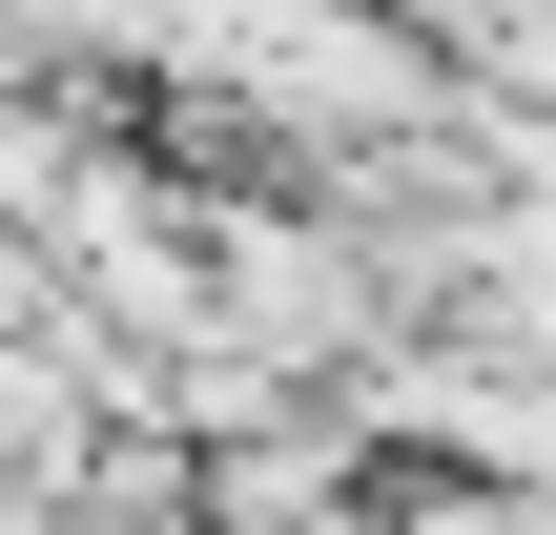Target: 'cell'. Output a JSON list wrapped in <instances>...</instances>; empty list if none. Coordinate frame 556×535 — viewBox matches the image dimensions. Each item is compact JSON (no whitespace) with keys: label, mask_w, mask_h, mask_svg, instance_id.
<instances>
[{"label":"cell","mask_w":556,"mask_h":535,"mask_svg":"<svg viewBox=\"0 0 556 535\" xmlns=\"http://www.w3.org/2000/svg\"><path fill=\"white\" fill-rule=\"evenodd\" d=\"M186 41H206V62H248V82H268L289 124H392V103H413V41H392V21H309V0H206Z\"/></svg>","instance_id":"6da1fadb"},{"label":"cell","mask_w":556,"mask_h":535,"mask_svg":"<svg viewBox=\"0 0 556 535\" xmlns=\"http://www.w3.org/2000/svg\"><path fill=\"white\" fill-rule=\"evenodd\" d=\"M41 186H62V144H41V124H0V206H41Z\"/></svg>","instance_id":"7a4b0ae2"}]
</instances>
